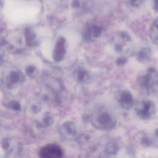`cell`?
<instances>
[{
  "label": "cell",
  "instance_id": "1",
  "mask_svg": "<svg viewBox=\"0 0 158 158\" xmlns=\"http://www.w3.org/2000/svg\"><path fill=\"white\" fill-rule=\"evenodd\" d=\"M157 73L156 70L150 68L145 75L139 77L138 82L142 88L149 93L157 92Z\"/></svg>",
  "mask_w": 158,
  "mask_h": 158
},
{
  "label": "cell",
  "instance_id": "2",
  "mask_svg": "<svg viewBox=\"0 0 158 158\" xmlns=\"http://www.w3.org/2000/svg\"><path fill=\"white\" fill-rule=\"evenodd\" d=\"M157 107L151 101L145 100L139 103L136 109V112L139 118L148 120L153 117L157 113Z\"/></svg>",
  "mask_w": 158,
  "mask_h": 158
},
{
  "label": "cell",
  "instance_id": "3",
  "mask_svg": "<svg viewBox=\"0 0 158 158\" xmlns=\"http://www.w3.org/2000/svg\"><path fill=\"white\" fill-rule=\"evenodd\" d=\"M116 120L111 115L105 112L99 113L94 118L92 124L96 129L108 130L116 125Z\"/></svg>",
  "mask_w": 158,
  "mask_h": 158
},
{
  "label": "cell",
  "instance_id": "4",
  "mask_svg": "<svg viewBox=\"0 0 158 158\" xmlns=\"http://www.w3.org/2000/svg\"><path fill=\"white\" fill-rule=\"evenodd\" d=\"M63 151L59 145L50 144L43 147L40 152V155L42 158H58L63 157Z\"/></svg>",
  "mask_w": 158,
  "mask_h": 158
},
{
  "label": "cell",
  "instance_id": "5",
  "mask_svg": "<svg viewBox=\"0 0 158 158\" xmlns=\"http://www.w3.org/2000/svg\"><path fill=\"white\" fill-rule=\"evenodd\" d=\"M120 103L123 108L130 109L134 105L133 96L130 91L124 90L121 92L120 96Z\"/></svg>",
  "mask_w": 158,
  "mask_h": 158
},
{
  "label": "cell",
  "instance_id": "6",
  "mask_svg": "<svg viewBox=\"0 0 158 158\" xmlns=\"http://www.w3.org/2000/svg\"><path fill=\"white\" fill-rule=\"evenodd\" d=\"M65 41L64 38H60L57 41L54 53V57L57 61H60L64 59L65 54Z\"/></svg>",
  "mask_w": 158,
  "mask_h": 158
},
{
  "label": "cell",
  "instance_id": "7",
  "mask_svg": "<svg viewBox=\"0 0 158 158\" xmlns=\"http://www.w3.org/2000/svg\"><path fill=\"white\" fill-rule=\"evenodd\" d=\"M102 28L96 25L91 24L89 25L87 29V35L90 38H97L101 35Z\"/></svg>",
  "mask_w": 158,
  "mask_h": 158
},
{
  "label": "cell",
  "instance_id": "8",
  "mask_svg": "<svg viewBox=\"0 0 158 158\" xmlns=\"http://www.w3.org/2000/svg\"><path fill=\"white\" fill-rule=\"evenodd\" d=\"M150 39L153 43L157 45L158 44V19L153 21L150 27L149 31Z\"/></svg>",
  "mask_w": 158,
  "mask_h": 158
},
{
  "label": "cell",
  "instance_id": "9",
  "mask_svg": "<svg viewBox=\"0 0 158 158\" xmlns=\"http://www.w3.org/2000/svg\"><path fill=\"white\" fill-rule=\"evenodd\" d=\"M65 131L66 134L71 137H74L77 136V128L75 124L72 122H67L64 125Z\"/></svg>",
  "mask_w": 158,
  "mask_h": 158
},
{
  "label": "cell",
  "instance_id": "10",
  "mask_svg": "<svg viewBox=\"0 0 158 158\" xmlns=\"http://www.w3.org/2000/svg\"><path fill=\"white\" fill-rule=\"evenodd\" d=\"M75 77L80 82H85L90 78L89 73L83 69H80L77 71Z\"/></svg>",
  "mask_w": 158,
  "mask_h": 158
},
{
  "label": "cell",
  "instance_id": "11",
  "mask_svg": "<svg viewBox=\"0 0 158 158\" xmlns=\"http://www.w3.org/2000/svg\"><path fill=\"white\" fill-rule=\"evenodd\" d=\"M149 51L147 49L141 50L138 54V58L139 60L143 61L146 59L149 55Z\"/></svg>",
  "mask_w": 158,
  "mask_h": 158
},
{
  "label": "cell",
  "instance_id": "12",
  "mask_svg": "<svg viewBox=\"0 0 158 158\" xmlns=\"http://www.w3.org/2000/svg\"><path fill=\"white\" fill-rule=\"evenodd\" d=\"M152 143V140L148 137H144L142 138V141H141V143L143 144V146H146V147L150 146Z\"/></svg>",
  "mask_w": 158,
  "mask_h": 158
},
{
  "label": "cell",
  "instance_id": "13",
  "mask_svg": "<svg viewBox=\"0 0 158 158\" xmlns=\"http://www.w3.org/2000/svg\"><path fill=\"white\" fill-rule=\"evenodd\" d=\"M126 62H127V59L126 58H120L117 60L116 64L118 66H121L122 65H123Z\"/></svg>",
  "mask_w": 158,
  "mask_h": 158
},
{
  "label": "cell",
  "instance_id": "14",
  "mask_svg": "<svg viewBox=\"0 0 158 158\" xmlns=\"http://www.w3.org/2000/svg\"><path fill=\"white\" fill-rule=\"evenodd\" d=\"M116 147L113 146V145H110V146L107 147V151L109 153H114V152L116 151Z\"/></svg>",
  "mask_w": 158,
  "mask_h": 158
},
{
  "label": "cell",
  "instance_id": "15",
  "mask_svg": "<svg viewBox=\"0 0 158 158\" xmlns=\"http://www.w3.org/2000/svg\"><path fill=\"white\" fill-rule=\"evenodd\" d=\"M141 0H130L131 3L132 5L137 6L141 3Z\"/></svg>",
  "mask_w": 158,
  "mask_h": 158
},
{
  "label": "cell",
  "instance_id": "16",
  "mask_svg": "<svg viewBox=\"0 0 158 158\" xmlns=\"http://www.w3.org/2000/svg\"><path fill=\"white\" fill-rule=\"evenodd\" d=\"M79 5V2L78 1V0H75V1L73 2V7H77V5Z\"/></svg>",
  "mask_w": 158,
  "mask_h": 158
}]
</instances>
